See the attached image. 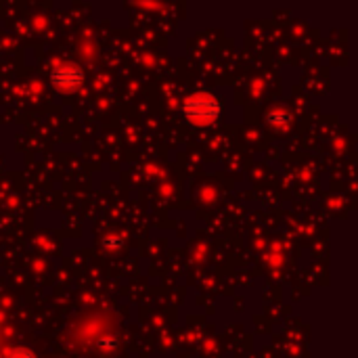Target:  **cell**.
<instances>
[{"label":"cell","mask_w":358,"mask_h":358,"mask_svg":"<svg viewBox=\"0 0 358 358\" xmlns=\"http://www.w3.org/2000/svg\"><path fill=\"white\" fill-rule=\"evenodd\" d=\"M182 111L193 124L203 126V124H212L220 115V103L208 92H195L185 101Z\"/></svg>","instance_id":"obj_1"},{"label":"cell","mask_w":358,"mask_h":358,"mask_svg":"<svg viewBox=\"0 0 358 358\" xmlns=\"http://www.w3.org/2000/svg\"><path fill=\"white\" fill-rule=\"evenodd\" d=\"M4 358H36V355H31L29 350H10L8 355H4Z\"/></svg>","instance_id":"obj_3"},{"label":"cell","mask_w":358,"mask_h":358,"mask_svg":"<svg viewBox=\"0 0 358 358\" xmlns=\"http://www.w3.org/2000/svg\"><path fill=\"white\" fill-rule=\"evenodd\" d=\"M50 82L57 90L61 92H71V90H78L84 82V71L78 67V65H71V63H63L59 67L52 69L50 73Z\"/></svg>","instance_id":"obj_2"},{"label":"cell","mask_w":358,"mask_h":358,"mask_svg":"<svg viewBox=\"0 0 358 358\" xmlns=\"http://www.w3.org/2000/svg\"><path fill=\"white\" fill-rule=\"evenodd\" d=\"M273 122H287V117L281 115V113H277V120H273Z\"/></svg>","instance_id":"obj_4"}]
</instances>
